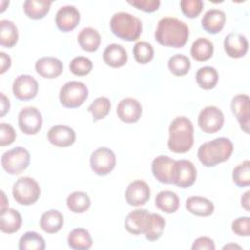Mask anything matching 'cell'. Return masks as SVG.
<instances>
[{"mask_svg":"<svg viewBox=\"0 0 250 250\" xmlns=\"http://www.w3.org/2000/svg\"><path fill=\"white\" fill-rule=\"evenodd\" d=\"M104 62L111 67H121L126 64L128 61V55L126 50L119 44L108 45L103 53Z\"/></svg>","mask_w":250,"mask_h":250,"instance_id":"obj_23","label":"cell"},{"mask_svg":"<svg viewBox=\"0 0 250 250\" xmlns=\"http://www.w3.org/2000/svg\"><path fill=\"white\" fill-rule=\"evenodd\" d=\"M224 114L221 109L214 105H208L204 107L197 119L199 128L207 134H214L220 131L224 125Z\"/></svg>","mask_w":250,"mask_h":250,"instance_id":"obj_9","label":"cell"},{"mask_svg":"<svg viewBox=\"0 0 250 250\" xmlns=\"http://www.w3.org/2000/svg\"><path fill=\"white\" fill-rule=\"evenodd\" d=\"M67 244L74 250H88L93 244L90 232L83 228L72 229L67 236Z\"/></svg>","mask_w":250,"mask_h":250,"instance_id":"obj_27","label":"cell"},{"mask_svg":"<svg viewBox=\"0 0 250 250\" xmlns=\"http://www.w3.org/2000/svg\"><path fill=\"white\" fill-rule=\"evenodd\" d=\"M30 154L28 150L21 146L14 147L3 153L1 164L3 169L11 175L22 173L29 165Z\"/></svg>","mask_w":250,"mask_h":250,"instance_id":"obj_7","label":"cell"},{"mask_svg":"<svg viewBox=\"0 0 250 250\" xmlns=\"http://www.w3.org/2000/svg\"><path fill=\"white\" fill-rule=\"evenodd\" d=\"M155 206L164 213H175L180 206V199L178 195L171 190H162L158 192L154 199Z\"/></svg>","mask_w":250,"mask_h":250,"instance_id":"obj_28","label":"cell"},{"mask_svg":"<svg viewBox=\"0 0 250 250\" xmlns=\"http://www.w3.org/2000/svg\"><path fill=\"white\" fill-rule=\"evenodd\" d=\"M88 88L80 81H68L60 90V102L67 108H75L83 104L88 98Z\"/></svg>","mask_w":250,"mask_h":250,"instance_id":"obj_6","label":"cell"},{"mask_svg":"<svg viewBox=\"0 0 250 250\" xmlns=\"http://www.w3.org/2000/svg\"><path fill=\"white\" fill-rule=\"evenodd\" d=\"M63 226L62 214L55 209H51L42 214L40 218V228L47 233H56Z\"/></svg>","mask_w":250,"mask_h":250,"instance_id":"obj_26","label":"cell"},{"mask_svg":"<svg viewBox=\"0 0 250 250\" xmlns=\"http://www.w3.org/2000/svg\"><path fill=\"white\" fill-rule=\"evenodd\" d=\"M128 3L134 7H136L139 10H142L144 12L151 13L156 11L160 6L159 0H133L128 1Z\"/></svg>","mask_w":250,"mask_h":250,"instance_id":"obj_45","label":"cell"},{"mask_svg":"<svg viewBox=\"0 0 250 250\" xmlns=\"http://www.w3.org/2000/svg\"><path fill=\"white\" fill-rule=\"evenodd\" d=\"M36 72L48 79H53L61 75L63 70L62 62L54 57H42L35 62Z\"/></svg>","mask_w":250,"mask_h":250,"instance_id":"obj_21","label":"cell"},{"mask_svg":"<svg viewBox=\"0 0 250 250\" xmlns=\"http://www.w3.org/2000/svg\"><path fill=\"white\" fill-rule=\"evenodd\" d=\"M196 168L193 163L187 159L176 160L173 171V185L181 188H187L192 186L196 180Z\"/></svg>","mask_w":250,"mask_h":250,"instance_id":"obj_10","label":"cell"},{"mask_svg":"<svg viewBox=\"0 0 250 250\" xmlns=\"http://www.w3.org/2000/svg\"><path fill=\"white\" fill-rule=\"evenodd\" d=\"M92 68H93L92 61L83 56H78L73 58L69 63L70 71L77 76H84L89 74Z\"/></svg>","mask_w":250,"mask_h":250,"instance_id":"obj_41","label":"cell"},{"mask_svg":"<svg viewBox=\"0 0 250 250\" xmlns=\"http://www.w3.org/2000/svg\"><path fill=\"white\" fill-rule=\"evenodd\" d=\"M115 164V154L107 147H99L91 154L90 166L93 172L99 176L109 174L114 169Z\"/></svg>","mask_w":250,"mask_h":250,"instance_id":"obj_8","label":"cell"},{"mask_svg":"<svg viewBox=\"0 0 250 250\" xmlns=\"http://www.w3.org/2000/svg\"><path fill=\"white\" fill-rule=\"evenodd\" d=\"M48 141L58 147H66L75 142V132L65 125H55L50 128L47 134Z\"/></svg>","mask_w":250,"mask_h":250,"instance_id":"obj_20","label":"cell"},{"mask_svg":"<svg viewBox=\"0 0 250 250\" xmlns=\"http://www.w3.org/2000/svg\"><path fill=\"white\" fill-rule=\"evenodd\" d=\"M168 147L176 153L188 152L193 145V125L186 116L176 117L169 127Z\"/></svg>","mask_w":250,"mask_h":250,"instance_id":"obj_2","label":"cell"},{"mask_svg":"<svg viewBox=\"0 0 250 250\" xmlns=\"http://www.w3.org/2000/svg\"><path fill=\"white\" fill-rule=\"evenodd\" d=\"M225 23L226 14L219 9L208 10L201 19L202 28L210 34L219 33L223 29Z\"/></svg>","mask_w":250,"mask_h":250,"instance_id":"obj_22","label":"cell"},{"mask_svg":"<svg viewBox=\"0 0 250 250\" xmlns=\"http://www.w3.org/2000/svg\"><path fill=\"white\" fill-rule=\"evenodd\" d=\"M19 39V32L16 24L9 20L0 21V44L5 48H12Z\"/></svg>","mask_w":250,"mask_h":250,"instance_id":"obj_31","label":"cell"},{"mask_svg":"<svg viewBox=\"0 0 250 250\" xmlns=\"http://www.w3.org/2000/svg\"><path fill=\"white\" fill-rule=\"evenodd\" d=\"M77 41L82 50L86 52H95L101 44V35L97 29L93 27H85L79 32Z\"/></svg>","mask_w":250,"mask_h":250,"instance_id":"obj_29","label":"cell"},{"mask_svg":"<svg viewBox=\"0 0 250 250\" xmlns=\"http://www.w3.org/2000/svg\"><path fill=\"white\" fill-rule=\"evenodd\" d=\"M0 96H1V112H0V115L4 116L10 109V101L5 96L4 93H0Z\"/></svg>","mask_w":250,"mask_h":250,"instance_id":"obj_48","label":"cell"},{"mask_svg":"<svg viewBox=\"0 0 250 250\" xmlns=\"http://www.w3.org/2000/svg\"><path fill=\"white\" fill-rule=\"evenodd\" d=\"M192 250H214L215 243L213 239L207 236H200L193 241L191 246Z\"/></svg>","mask_w":250,"mask_h":250,"instance_id":"obj_46","label":"cell"},{"mask_svg":"<svg viewBox=\"0 0 250 250\" xmlns=\"http://www.w3.org/2000/svg\"><path fill=\"white\" fill-rule=\"evenodd\" d=\"M189 36L188 25L177 18L164 17L159 20L154 37L156 41L165 47L182 48L186 45Z\"/></svg>","mask_w":250,"mask_h":250,"instance_id":"obj_1","label":"cell"},{"mask_svg":"<svg viewBox=\"0 0 250 250\" xmlns=\"http://www.w3.org/2000/svg\"><path fill=\"white\" fill-rule=\"evenodd\" d=\"M45 246L44 238L35 231L25 232L19 241L20 250H44Z\"/></svg>","mask_w":250,"mask_h":250,"instance_id":"obj_35","label":"cell"},{"mask_svg":"<svg viewBox=\"0 0 250 250\" xmlns=\"http://www.w3.org/2000/svg\"><path fill=\"white\" fill-rule=\"evenodd\" d=\"M13 94L21 101H28L36 97L38 83L34 77L28 74L19 75L13 82Z\"/></svg>","mask_w":250,"mask_h":250,"instance_id":"obj_12","label":"cell"},{"mask_svg":"<svg viewBox=\"0 0 250 250\" xmlns=\"http://www.w3.org/2000/svg\"><path fill=\"white\" fill-rule=\"evenodd\" d=\"M213 52H214L213 43L205 37L197 38L192 43L190 48L191 57L198 62H204L209 60L213 56Z\"/></svg>","mask_w":250,"mask_h":250,"instance_id":"obj_30","label":"cell"},{"mask_svg":"<svg viewBox=\"0 0 250 250\" xmlns=\"http://www.w3.org/2000/svg\"><path fill=\"white\" fill-rule=\"evenodd\" d=\"M195 79L200 88L204 90H211L217 85L219 74L214 67L203 66L197 70Z\"/></svg>","mask_w":250,"mask_h":250,"instance_id":"obj_34","label":"cell"},{"mask_svg":"<svg viewBox=\"0 0 250 250\" xmlns=\"http://www.w3.org/2000/svg\"><path fill=\"white\" fill-rule=\"evenodd\" d=\"M111 104L108 98L99 97L88 106V111L92 113L93 120L97 121L104 118L110 111Z\"/></svg>","mask_w":250,"mask_h":250,"instance_id":"obj_37","label":"cell"},{"mask_svg":"<svg viewBox=\"0 0 250 250\" xmlns=\"http://www.w3.org/2000/svg\"><path fill=\"white\" fill-rule=\"evenodd\" d=\"M231 230L239 236L250 235V218L238 217L231 223Z\"/></svg>","mask_w":250,"mask_h":250,"instance_id":"obj_43","label":"cell"},{"mask_svg":"<svg viewBox=\"0 0 250 250\" xmlns=\"http://www.w3.org/2000/svg\"><path fill=\"white\" fill-rule=\"evenodd\" d=\"M16 132L11 124L1 123L0 124V146H9L16 140Z\"/></svg>","mask_w":250,"mask_h":250,"instance_id":"obj_44","label":"cell"},{"mask_svg":"<svg viewBox=\"0 0 250 250\" xmlns=\"http://www.w3.org/2000/svg\"><path fill=\"white\" fill-rule=\"evenodd\" d=\"M133 55L137 62L146 64L153 59L154 51L150 43L146 41H139L133 48Z\"/></svg>","mask_w":250,"mask_h":250,"instance_id":"obj_38","label":"cell"},{"mask_svg":"<svg viewBox=\"0 0 250 250\" xmlns=\"http://www.w3.org/2000/svg\"><path fill=\"white\" fill-rule=\"evenodd\" d=\"M142 105L140 102L133 98L121 100L117 105L116 113L119 119L125 123H135L142 115Z\"/></svg>","mask_w":250,"mask_h":250,"instance_id":"obj_18","label":"cell"},{"mask_svg":"<svg viewBox=\"0 0 250 250\" xmlns=\"http://www.w3.org/2000/svg\"><path fill=\"white\" fill-rule=\"evenodd\" d=\"M232 151L233 144L231 141L228 138L220 137L202 144L197 150V156L204 166L214 167L227 161Z\"/></svg>","mask_w":250,"mask_h":250,"instance_id":"obj_3","label":"cell"},{"mask_svg":"<svg viewBox=\"0 0 250 250\" xmlns=\"http://www.w3.org/2000/svg\"><path fill=\"white\" fill-rule=\"evenodd\" d=\"M229 248H237V249H241V247L239 245H236V244H228V245H225L223 247V249H229Z\"/></svg>","mask_w":250,"mask_h":250,"instance_id":"obj_51","label":"cell"},{"mask_svg":"<svg viewBox=\"0 0 250 250\" xmlns=\"http://www.w3.org/2000/svg\"><path fill=\"white\" fill-rule=\"evenodd\" d=\"M165 227V220L155 213H151V219L149 226L145 232V237L149 241H155L159 239L163 233Z\"/></svg>","mask_w":250,"mask_h":250,"instance_id":"obj_39","label":"cell"},{"mask_svg":"<svg viewBox=\"0 0 250 250\" xmlns=\"http://www.w3.org/2000/svg\"><path fill=\"white\" fill-rule=\"evenodd\" d=\"M2 194V204H1V212L8 208V200L6 199V194L4 191H1Z\"/></svg>","mask_w":250,"mask_h":250,"instance_id":"obj_50","label":"cell"},{"mask_svg":"<svg viewBox=\"0 0 250 250\" xmlns=\"http://www.w3.org/2000/svg\"><path fill=\"white\" fill-rule=\"evenodd\" d=\"M109 24L112 33L126 41L137 40L143 30L141 20L127 12L115 13L111 17Z\"/></svg>","mask_w":250,"mask_h":250,"instance_id":"obj_4","label":"cell"},{"mask_svg":"<svg viewBox=\"0 0 250 250\" xmlns=\"http://www.w3.org/2000/svg\"><path fill=\"white\" fill-rule=\"evenodd\" d=\"M21 216L17 210L7 208L0 212V229L2 232L8 234L17 232L21 229Z\"/></svg>","mask_w":250,"mask_h":250,"instance_id":"obj_25","label":"cell"},{"mask_svg":"<svg viewBox=\"0 0 250 250\" xmlns=\"http://www.w3.org/2000/svg\"><path fill=\"white\" fill-rule=\"evenodd\" d=\"M175 161L167 155L156 156L151 163V171L154 178L162 184H172Z\"/></svg>","mask_w":250,"mask_h":250,"instance_id":"obj_16","label":"cell"},{"mask_svg":"<svg viewBox=\"0 0 250 250\" xmlns=\"http://www.w3.org/2000/svg\"><path fill=\"white\" fill-rule=\"evenodd\" d=\"M55 21L61 31L68 32L73 30L79 23L80 13L74 6H62L58 10Z\"/></svg>","mask_w":250,"mask_h":250,"instance_id":"obj_17","label":"cell"},{"mask_svg":"<svg viewBox=\"0 0 250 250\" xmlns=\"http://www.w3.org/2000/svg\"><path fill=\"white\" fill-rule=\"evenodd\" d=\"M38 183L30 177H21L13 186V197L21 205H31L40 196Z\"/></svg>","mask_w":250,"mask_h":250,"instance_id":"obj_5","label":"cell"},{"mask_svg":"<svg viewBox=\"0 0 250 250\" xmlns=\"http://www.w3.org/2000/svg\"><path fill=\"white\" fill-rule=\"evenodd\" d=\"M232 180L237 187L244 188L250 185V161L244 160L232 171Z\"/></svg>","mask_w":250,"mask_h":250,"instance_id":"obj_40","label":"cell"},{"mask_svg":"<svg viewBox=\"0 0 250 250\" xmlns=\"http://www.w3.org/2000/svg\"><path fill=\"white\" fill-rule=\"evenodd\" d=\"M187 210L199 217H207L213 214L214 204L211 200L202 196H190L186 201Z\"/></svg>","mask_w":250,"mask_h":250,"instance_id":"obj_24","label":"cell"},{"mask_svg":"<svg viewBox=\"0 0 250 250\" xmlns=\"http://www.w3.org/2000/svg\"><path fill=\"white\" fill-rule=\"evenodd\" d=\"M249 194L250 191L247 190L241 197V205L246 211H249Z\"/></svg>","mask_w":250,"mask_h":250,"instance_id":"obj_49","label":"cell"},{"mask_svg":"<svg viewBox=\"0 0 250 250\" xmlns=\"http://www.w3.org/2000/svg\"><path fill=\"white\" fill-rule=\"evenodd\" d=\"M42 115L33 106L23 107L18 116V124L21 131L26 135L37 134L42 127Z\"/></svg>","mask_w":250,"mask_h":250,"instance_id":"obj_11","label":"cell"},{"mask_svg":"<svg viewBox=\"0 0 250 250\" xmlns=\"http://www.w3.org/2000/svg\"><path fill=\"white\" fill-rule=\"evenodd\" d=\"M168 68L174 75L184 76L189 71L190 61L185 55L176 54L169 59Z\"/></svg>","mask_w":250,"mask_h":250,"instance_id":"obj_36","label":"cell"},{"mask_svg":"<svg viewBox=\"0 0 250 250\" xmlns=\"http://www.w3.org/2000/svg\"><path fill=\"white\" fill-rule=\"evenodd\" d=\"M224 48L227 55L230 58H242L248 51L247 38L237 32L229 33L224 40Z\"/></svg>","mask_w":250,"mask_h":250,"instance_id":"obj_19","label":"cell"},{"mask_svg":"<svg viewBox=\"0 0 250 250\" xmlns=\"http://www.w3.org/2000/svg\"><path fill=\"white\" fill-rule=\"evenodd\" d=\"M66 205L72 213H84L91 206L89 195L83 191H74L66 198Z\"/></svg>","mask_w":250,"mask_h":250,"instance_id":"obj_33","label":"cell"},{"mask_svg":"<svg viewBox=\"0 0 250 250\" xmlns=\"http://www.w3.org/2000/svg\"><path fill=\"white\" fill-rule=\"evenodd\" d=\"M0 58H1V65H0V73L3 74L6 70H8L11 66V63H12V61H11V58L5 54L4 52H1L0 53Z\"/></svg>","mask_w":250,"mask_h":250,"instance_id":"obj_47","label":"cell"},{"mask_svg":"<svg viewBox=\"0 0 250 250\" xmlns=\"http://www.w3.org/2000/svg\"><path fill=\"white\" fill-rule=\"evenodd\" d=\"M51 1L46 0H26L23 3V11L25 15L33 20L44 18L50 11Z\"/></svg>","mask_w":250,"mask_h":250,"instance_id":"obj_32","label":"cell"},{"mask_svg":"<svg viewBox=\"0 0 250 250\" xmlns=\"http://www.w3.org/2000/svg\"><path fill=\"white\" fill-rule=\"evenodd\" d=\"M203 2L201 0H182L180 7L183 14L190 19L196 18L203 9Z\"/></svg>","mask_w":250,"mask_h":250,"instance_id":"obj_42","label":"cell"},{"mask_svg":"<svg viewBox=\"0 0 250 250\" xmlns=\"http://www.w3.org/2000/svg\"><path fill=\"white\" fill-rule=\"evenodd\" d=\"M151 219V213L146 209H136L130 212L124 221L126 230L132 234H145Z\"/></svg>","mask_w":250,"mask_h":250,"instance_id":"obj_13","label":"cell"},{"mask_svg":"<svg viewBox=\"0 0 250 250\" xmlns=\"http://www.w3.org/2000/svg\"><path fill=\"white\" fill-rule=\"evenodd\" d=\"M230 108L241 129L249 134V121H250V98L247 95L239 94L232 98Z\"/></svg>","mask_w":250,"mask_h":250,"instance_id":"obj_14","label":"cell"},{"mask_svg":"<svg viewBox=\"0 0 250 250\" xmlns=\"http://www.w3.org/2000/svg\"><path fill=\"white\" fill-rule=\"evenodd\" d=\"M150 197V188L148 185L142 181L136 180L129 184L125 191V198L131 206H141L148 201Z\"/></svg>","mask_w":250,"mask_h":250,"instance_id":"obj_15","label":"cell"}]
</instances>
